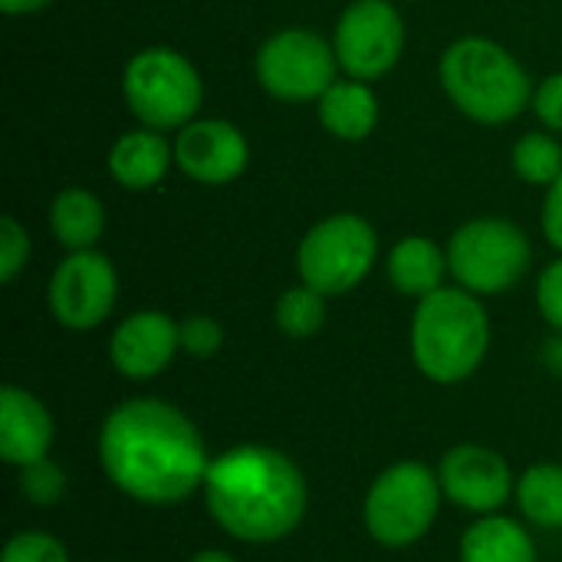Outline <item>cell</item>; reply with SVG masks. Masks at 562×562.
Wrapping results in <instances>:
<instances>
[{
	"mask_svg": "<svg viewBox=\"0 0 562 562\" xmlns=\"http://www.w3.org/2000/svg\"><path fill=\"white\" fill-rule=\"evenodd\" d=\"M247 135L227 119H194L175 135V168L194 184H231L247 171Z\"/></svg>",
	"mask_w": 562,
	"mask_h": 562,
	"instance_id": "4fadbf2b",
	"label": "cell"
},
{
	"mask_svg": "<svg viewBox=\"0 0 562 562\" xmlns=\"http://www.w3.org/2000/svg\"><path fill=\"white\" fill-rule=\"evenodd\" d=\"M122 99L138 125L178 132L198 119L204 82L194 63L171 46H145L122 69Z\"/></svg>",
	"mask_w": 562,
	"mask_h": 562,
	"instance_id": "8992f818",
	"label": "cell"
},
{
	"mask_svg": "<svg viewBox=\"0 0 562 562\" xmlns=\"http://www.w3.org/2000/svg\"><path fill=\"white\" fill-rule=\"evenodd\" d=\"M533 112L543 122L547 132H560L562 135V72L547 76L537 89H533Z\"/></svg>",
	"mask_w": 562,
	"mask_h": 562,
	"instance_id": "f1b7e54d",
	"label": "cell"
},
{
	"mask_svg": "<svg viewBox=\"0 0 562 562\" xmlns=\"http://www.w3.org/2000/svg\"><path fill=\"white\" fill-rule=\"evenodd\" d=\"M510 165L524 184L550 188L562 175V145L550 132H527L514 142Z\"/></svg>",
	"mask_w": 562,
	"mask_h": 562,
	"instance_id": "603a6c76",
	"label": "cell"
},
{
	"mask_svg": "<svg viewBox=\"0 0 562 562\" xmlns=\"http://www.w3.org/2000/svg\"><path fill=\"white\" fill-rule=\"evenodd\" d=\"M543 362H547L553 372H562V333H557L553 339H547V346H543Z\"/></svg>",
	"mask_w": 562,
	"mask_h": 562,
	"instance_id": "1f68e13d",
	"label": "cell"
},
{
	"mask_svg": "<svg viewBox=\"0 0 562 562\" xmlns=\"http://www.w3.org/2000/svg\"><path fill=\"white\" fill-rule=\"evenodd\" d=\"M445 504L438 471L422 461H395L369 484L362 501V524L385 550H408L422 543Z\"/></svg>",
	"mask_w": 562,
	"mask_h": 562,
	"instance_id": "5b68a950",
	"label": "cell"
},
{
	"mask_svg": "<svg viewBox=\"0 0 562 562\" xmlns=\"http://www.w3.org/2000/svg\"><path fill=\"white\" fill-rule=\"evenodd\" d=\"M201 494L211 520L247 547L286 540L310 507L300 464L270 445H237L211 458Z\"/></svg>",
	"mask_w": 562,
	"mask_h": 562,
	"instance_id": "7a4b0ae2",
	"label": "cell"
},
{
	"mask_svg": "<svg viewBox=\"0 0 562 562\" xmlns=\"http://www.w3.org/2000/svg\"><path fill=\"white\" fill-rule=\"evenodd\" d=\"M49 231L66 250H92L105 234V204L89 188H63L49 204Z\"/></svg>",
	"mask_w": 562,
	"mask_h": 562,
	"instance_id": "ffe728a7",
	"label": "cell"
},
{
	"mask_svg": "<svg viewBox=\"0 0 562 562\" xmlns=\"http://www.w3.org/2000/svg\"><path fill=\"white\" fill-rule=\"evenodd\" d=\"M514 504L527 524L540 530H562V464L540 461L517 474Z\"/></svg>",
	"mask_w": 562,
	"mask_h": 562,
	"instance_id": "44dd1931",
	"label": "cell"
},
{
	"mask_svg": "<svg viewBox=\"0 0 562 562\" xmlns=\"http://www.w3.org/2000/svg\"><path fill=\"white\" fill-rule=\"evenodd\" d=\"M254 76L267 95L303 105L319 102V95L339 79V59L333 40L306 26H286L260 43Z\"/></svg>",
	"mask_w": 562,
	"mask_h": 562,
	"instance_id": "9c48e42d",
	"label": "cell"
},
{
	"mask_svg": "<svg viewBox=\"0 0 562 562\" xmlns=\"http://www.w3.org/2000/svg\"><path fill=\"white\" fill-rule=\"evenodd\" d=\"M540 227H543L547 244H550L553 250H560L562 257V175L547 188V194H543Z\"/></svg>",
	"mask_w": 562,
	"mask_h": 562,
	"instance_id": "f546056e",
	"label": "cell"
},
{
	"mask_svg": "<svg viewBox=\"0 0 562 562\" xmlns=\"http://www.w3.org/2000/svg\"><path fill=\"white\" fill-rule=\"evenodd\" d=\"M0 562H69V550L49 530H20L3 543Z\"/></svg>",
	"mask_w": 562,
	"mask_h": 562,
	"instance_id": "d4e9b609",
	"label": "cell"
},
{
	"mask_svg": "<svg viewBox=\"0 0 562 562\" xmlns=\"http://www.w3.org/2000/svg\"><path fill=\"white\" fill-rule=\"evenodd\" d=\"M181 352V323L161 310L125 316L109 339V362L128 382L158 379Z\"/></svg>",
	"mask_w": 562,
	"mask_h": 562,
	"instance_id": "5bb4252c",
	"label": "cell"
},
{
	"mask_svg": "<svg viewBox=\"0 0 562 562\" xmlns=\"http://www.w3.org/2000/svg\"><path fill=\"white\" fill-rule=\"evenodd\" d=\"M438 79L451 105L477 125H507L533 105L524 63L491 36H461L438 59Z\"/></svg>",
	"mask_w": 562,
	"mask_h": 562,
	"instance_id": "277c9868",
	"label": "cell"
},
{
	"mask_svg": "<svg viewBox=\"0 0 562 562\" xmlns=\"http://www.w3.org/2000/svg\"><path fill=\"white\" fill-rule=\"evenodd\" d=\"M323 128L339 142H366L379 125V95L372 82L336 79L316 102Z\"/></svg>",
	"mask_w": 562,
	"mask_h": 562,
	"instance_id": "e0dca14e",
	"label": "cell"
},
{
	"mask_svg": "<svg viewBox=\"0 0 562 562\" xmlns=\"http://www.w3.org/2000/svg\"><path fill=\"white\" fill-rule=\"evenodd\" d=\"M119 300V273L105 254L92 250H69L46 286V306L53 319L69 333H92L99 329Z\"/></svg>",
	"mask_w": 562,
	"mask_h": 562,
	"instance_id": "8fae6325",
	"label": "cell"
},
{
	"mask_svg": "<svg viewBox=\"0 0 562 562\" xmlns=\"http://www.w3.org/2000/svg\"><path fill=\"white\" fill-rule=\"evenodd\" d=\"M537 306L553 333H562V257L543 267L537 280Z\"/></svg>",
	"mask_w": 562,
	"mask_h": 562,
	"instance_id": "83f0119b",
	"label": "cell"
},
{
	"mask_svg": "<svg viewBox=\"0 0 562 562\" xmlns=\"http://www.w3.org/2000/svg\"><path fill=\"white\" fill-rule=\"evenodd\" d=\"M385 273H389V283L402 296L425 300L435 290H441L445 286V277L451 273L448 270V250L441 244H435L431 237L408 234V237H402L389 250Z\"/></svg>",
	"mask_w": 562,
	"mask_h": 562,
	"instance_id": "ac0fdd59",
	"label": "cell"
},
{
	"mask_svg": "<svg viewBox=\"0 0 562 562\" xmlns=\"http://www.w3.org/2000/svg\"><path fill=\"white\" fill-rule=\"evenodd\" d=\"M109 484L135 504L175 507L204 487L211 454L198 425L165 398L119 402L95 438Z\"/></svg>",
	"mask_w": 562,
	"mask_h": 562,
	"instance_id": "6da1fadb",
	"label": "cell"
},
{
	"mask_svg": "<svg viewBox=\"0 0 562 562\" xmlns=\"http://www.w3.org/2000/svg\"><path fill=\"white\" fill-rule=\"evenodd\" d=\"M461 562H540L537 543L530 530L507 517V514H487L474 517V524L461 533L458 547Z\"/></svg>",
	"mask_w": 562,
	"mask_h": 562,
	"instance_id": "d6986e66",
	"label": "cell"
},
{
	"mask_svg": "<svg viewBox=\"0 0 562 562\" xmlns=\"http://www.w3.org/2000/svg\"><path fill=\"white\" fill-rule=\"evenodd\" d=\"M533 260L530 237L507 217H474L448 240V270L474 296L514 290Z\"/></svg>",
	"mask_w": 562,
	"mask_h": 562,
	"instance_id": "52a82bcc",
	"label": "cell"
},
{
	"mask_svg": "<svg viewBox=\"0 0 562 562\" xmlns=\"http://www.w3.org/2000/svg\"><path fill=\"white\" fill-rule=\"evenodd\" d=\"M30 263V234L26 227L13 217H0V283H13Z\"/></svg>",
	"mask_w": 562,
	"mask_h": 562,
	"instance_id": "4316f807",
	"label": "cell"
},
{
	"mask_svg": "<svg viewBox=\"0 0 562 562\" xmlns=\"http://www.w3.org/2000/svg\"><path fill=\"white\" fill-rule=\"evenodd\" d=\"M339 69L349 79L375 82L389 76L405 53V20L392 0H352L333 30Z\"/></svg>",
	"mask_w": 562,
	"mask_h": 562,
	"instance_id": "30bf717a",
	"label": "cell"
},
{
	"mask_svg": "<svg viewBox=\"0 0 562 562\" xmlns=\"http://www.w3.org/2000/svg\"><path fill=\"white\" fill-rule=\"evenodd\" d=\"M109 175L125 191H151L165 181L168 168L175 165V142L165 138V132L138 125L135 132H125L109 148Z\"/></svg>",
	"mask_w": 562,
	"mask_h": 562,
	"instance_id": "2e32d148",
	"label": "cell"
},
{
	"mask_svg": "<svg viewBox=\"0 0 562 562\" xmlns=\"http://www.w3.org/2000/svg\"><path fill=\"white\" fill-rule=\"evenodd\" d=\"M53 0H0V10L7 16H26V13H36L43 7H49Z\"/></svg>",
	"mask_w": 562,
	"mask_h": 562,
	"instance_id": "4dcf8cb0",
	"label": "cell"
},
{
	"mask_svg": "<svg viewBox=\"0 0 562 562\" xmlns=\"http://www.w3.org/2000/svg\"><path fill=\"white\" fill-rule=\"evenodd\" d=\"M188 562H237L231 553H224V550H198L194 557Z\"/></svg>",
	"mask_w": 562,
	"mask_h": 562,
	"instance_id": "d6a6232c",
	"label": "cell"
},
{
	"mask_svg": "<svg viewBox=\"0 0 562 562\" xmlns=\"http://www.w3.org/2000/svg\"><path fill=\"white\" fill-rule=\"evenodd\" d=\"M224 349V326L207 313H191L181 319V352L191 359H214Z\"/></svg>",
	"mask_w": 562,
	"mask_h": 562,
	"instance_id": "484cf974",
	"label": "cell"
},
{
	"mask_svg": "<svg viewBox=\"0 0 562 562\" xmlns=\"http://www.w3.org/2000/svg\"><path fill=\"white\" fill-rule=\"evenodd\" d=\"M408 349L415 369L428 382H468L484 366L491 349V316L481 296L454 283L418 300L408 326Z\"/></svg>",
	"mask_w": 562,
	"mask_h": 562,
	"instance_id": "3957f363",
	"label": "cell"
},
{
	"mask_svg": "<svg viewBox=\"0 0 562 562\" xmlns=\"http://www.w3.org/2000/svg\"><path fill=\"white\" fill-rule=\"evenodd\" d=\"M445 501L474 517L501 514L514 501L517 477L507 458L487 445H454L438 461Z\"/></svg>",
	"mask_w": 562,
	"mask_h": 562,
	"instance_id": "7c38bea8",
	"label": "cell"
},
{
	"mask_svg": "<svg viewBox=\"0 0 562 562\" xmlns=\"http://www.w3.org/2000/svg\"><path fill=\"white\" fill-rule=\"evenodd\" d=\"M56 441V422L49 408L20 385H3L0 392V458L16 471L33 461L49 458Z\"/></svg>",
	"mask_w": 562,
	"mask_h": 562,
	"instance_id": "9a60e30c",
	"label": "cell"
},
{
	"mask_svg": "<svg viewBox=\"0 0 562 562\" xmlns=\"http://www.w3.org/2000/svg\"><path fill=\"white\" fill-rule=\"evenodd\" d=\"M66 487H69L66 471L53 458L16 468V491L33 507H56L66 497Z\"/></svg>",
	"mask_w": 562,
	"mask_h": 562,
	"instance_id": "cb8c5ba5",
	"label": "cell"
},
{
	"mask_svg": "<svg viewBox=\"0 0 562 562\" xmlns=\"http://www.w3.org/2000/svg\"><path fill=\"white\" fill-rule=\"evenodd\" d=\"M379 234L359 214H333L313 224L296 247V273L300 283L316 293L346 296L352 293L375 267Z\"/></svg>",
	"mask_w": 562,
	"mask_h": 562,
	"instance_id": "ba28073f",
	"label": "cell"
},
{
	"mask_svg": "<svg viewBox=\"0 0 562 562\" xmlns=\"http://www.w3.org/2000/svg\"><path fill=\"white\" fill-rule=\"evenodd\" d=\"M273 323L286 339H313L326 326V296L306 283H296L277 296Z\"/></svg>",
	"mask_w": 562,
	"mask_h": 562,
	"instance_id": "7402d4cb",
	"label": "cell"
}]
</instances>
